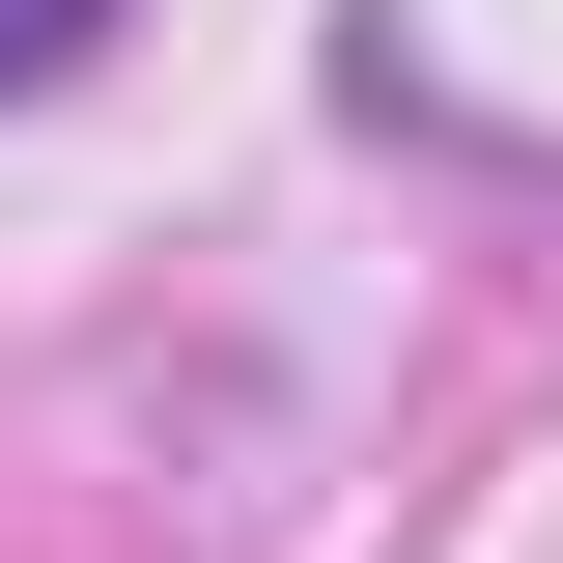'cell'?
I'll return each mask as SVG.
<instances>
[{"label":"cell","instance_id":"1","mask_svg":"<svg viewBox=\"0 0 563 563\" xmlns=\"http://www.w3.org/2000/svg\"><path fill=\"white\" fill-rule=\"evenodd\" d=\"M113 29H141V0H0V113H29V85H85Z\"/></svg>","mask_w":563,"mask_h":563}]
</instances>
